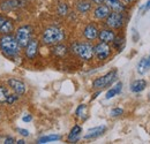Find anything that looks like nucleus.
Listing matches in <instances>:
<instances>
[{
	"mask_svg": "<svg viewBox=\"0 0 150 144\" xmlns=\"http://www.w3.org/2000/svg\"><path fill=\"white\" fill-rule=\"evenodd\" d=\"M142 9H144V11H148V9H150V0L147 2V4H146V5H144V6H143V8H142Z\"/></svg>",
	"mask_w": 150,
	"mask_h": 144,
	"instance_id": "33",
	"label": "nucleus"
},
{
	"mask_svg": "<svg viewBox=\"0 0 150 144\" xmlns=\"http://www.w3.org/2000/svg\"><path fill=\"white\" fill-rule=\"evenodd\" d=\"M57 12H58V14L61 15V16L66 15V14L68 13V7H67V5L64 4V2L59 4V6H58V8H57Z\"/></svg>",
	"mask_w": 150,
	"mask_h": 144,
	"instance_id": "26",
	"label": "nucleus"
},
{
	"mask_svg": "<svg viewBox=\"0 0 150 144\" xmlns=\"http://www.w3.org/2000/svg\"><path fill=\"white\" fill-rule=\"evenodd\" d=\"M4 22H5V18H4L2 16H1V15H0V27L2 25V23H4Z\"/></svg>",
	"mask_w": 150,
	"mask_h": 144,
	"instance_id": "35",
	"label": "nucleus"
},
{
	"mask_svg": "<svg viewBox=\"0 0 150 144\" xmlns=\"http://www.w3.org/2000/svg\"><path fill=\"white\" fill-rule=\"evenodd\" d=\"M18 143H19V144H23V143H24V141H22V140H21V141H18Z\"/></svg>",
	"mask_w": 150,
	"mask_h": 144,
	"instance_id": "37",
	"label": "nucleus"
},
{
	"mask_svg": "<svg viewBox=\"0 0 150 144\" xmlns=\"http://www.w3.org/2000/svg\"><path fill=\"white\" fill-rule=\"evenodd\" d=\"M31 119H33L31 115H25V116L22 118V120H23L24 122H29V121H31Z\"/></svg>",
	"mask_w": 150,
	"mask_h": 144,
	"instance_id": "30",
	"label": "nucleus"
},
{
	"mask_svg": "<svg viewBox=\"0 0 150 144\" xmlns=\"http://www.w3.org/2000/svg\"><path fill=\"white\" fill-rule=\"evenodd\" d=\"M0 50L9 58H15L20 51V45L16 38L12 35H4L0 38Z\"/></svg>",
	"mask_w": 150,
	"mask_h": 144,
	"instance_id": "1",
	"label": "nucleus"
},
{
	"mask_svg": "<svg viewBox=\"0 0 150 144\" xmlns=\"http://www.w3.org/2000/svg\"><path fill=\"white\" fill-rule=\"evenodd\" d=\"M115 78H117V71H111V72L108 73L106 75L96 78L94 82H93V88L98 89V90H102V89L111 85L113 82L115 81Z\"/></svg>",
	"mask_w": 150,
	"mask_h": 144,
	"instance_id": "4",
	"label": "nucleus"
},
{
	"mask_svg": "<svg viewBox=\"0 0 150 144\" xmlns=\"http://www.w3.org/2000/svg\"><path fill=\"white\" fill-rule=\"evenodd\" d=\"M133 1H135V0H124V2H125V4H132Z\"/></svg>",
	"mask_w": 150,
	"mask_h": 144,
	"instance_id": "36",
	"label": "nucleus"
},
{
	"mask_svg": "<svg viewBox=\"0 0 150 144\" xmlns=\"http://www.w3.org/2000/svg\"><path fill=\"white\" fill-rule=\"evenodd\" d=\"M105 130H106V127H105V126L95 127V128L90 129V130L88 131V134L84 136V138H87V140H90V138H96V137H98V136L103 135V134L105 133Z\"/></svg>",
	"mask_w": 150,
	"mask_h": 144,
	"instance_id": "15",
	"label": "nucleus"
},
{
	"mask_svg": "<svg viewBox=\"0 0 150 144\" xmlns=\"http://www.w3.org/2000/svg\"><path fill=\"white\" fill-rule=\"evenodd\" d=\"M124 16L120 12H112L106 18V25L111 29H119L124 24Z\"/></svg>",
	"mask_w": 150,
	"mask_h": 144,
	"instance_id": "6",
	"label": "nucleus"
},
{
	"mask_svg": "<svg viewBox=\"0 0 150 144\" xmlns=\"http://www.w3.org/2000/svg\"><path fill=\"white\" fill-rule=\"evenodd\" d=\"M148 69H150L149 64H148V58H142L139 61V64H137V73L141 74V75H143Z\"/></svg>",
	"mask_w": 150,
	"mask_h": 144,
	"instance_id": "19",
	"label": "nucleus"
},
{
	"mask_svg": "<svg viewBox=\"0 0 150 144\" xmlns=\"http://www.w3.org/2000/svg\"><path fill=\"white\" fill-rule=\"evenodd\" d=\"M110 8L106 6V5H98L94 11V16L97 20H103V18H106L110 14Z\"/></svg>",
	"mask_w": 150,
	"mask_h": 144,
	"instance_id": "11",
	"label": "nucleus"
},
{
	"mask_svg": "<svg viewBox=\"0 0 150 144\" xmlns=\"http://www.w3.org/2000/svg\"><path fill=\"white\" fill-rule=\"evenodd\" d=\"M146 87H147V82L144 80H135L131 84V90L135 93H137V92L144 90Z\"/></svg>",
	"mask_w": 150,
	"mask_h": 144,
	"instance_id": "17",
	"label": "nucleus"
},
{
	"mask_svg": "<svg viewBox=\"0 0 150 144\" xmlns=\"http://www.w3.org/2000/svg\"><path fill=\"white\" fill-rule=\"evenodd\" d=\"M38 51V40L37 39H30V42L25 46V55L28 59H34Z\"/></svg>",
	"mask_w": 150,
	"mask_h": 144,
	"instance_id": "8",
	"label": "nucleus"
},
{
	"mask_svg": "<svg viewBox=\"0 0 150 144\" xmlns=\"http://www.w3.org/2000/svg\"><path fill=\"white\" fill-rule=\"evenodd\" d=\"M31 34H33V28L30 25H22L18 29L15 38L19 43L20 47H25L27 46V44L31 39Z\"/></svg>",
	"mask_w": 150,
	"mask_h": 144,
	"instance_id": "5",
	"label": "nucleus"
},
{
	"mask_svg": "<svg viewBox=\"0 0 150 144\" xmlns=\"http://www.w3.org/2000/svg\"><path fill=\"white\" fill-rule=\"evenodd\" d=\"M84 109H86V105H83V104L80 105V106L77 107V109H76V115H77V116H82V115H83L82 113H83Z\"/></svg>",
	"mask_w": 150,
	"mask_h": 144,
	"instance_id": "28",
	"label": "nucleus"
},
{
	"mask_svg": "<svg viewBox=\"0 0 150 144\" xmlns=\"http://www.w3.org/2000/svg\"><path fill=\"white\" fill-rule=\"evenodd\" d=\"M23 1L22 0H5L2 4H1V9L2 11H13V9H16L22 6Z\"/></svg>",
	"mask_w": 150,
	"mask_h": 144,
	"instance_id": "12",
	"label": "nucleus"
},
{
	"mask_svg": "<svg viewBox=\"0 0 150 144\" xmlns=\"http://www.w3.org/2000/svg\"><path fill=\"white\" fill-rule=\"evenodd\" d=\"M114 32H113L111 29H103L98 32V38L100 39V42H104V43H111L114 39Z\"/></svg>",
	"mask_w": 150,
	"mask_h": 144,
	"instance_id": "14",
	"label": "nucleus"
},
{
	"mask_svg": "<svg viewBox=\"0 0 150 144\" xmlns=\"http://www.w3.org/2000/svg\"><path fill=\"white\" fill-rule=\"evenodd\" d=\"M113 44H114V47H117L119 51H121V49L125 44V38L124 37H114Z\"/></svg>",
	"mask_w": 150,
	"mask_h": 144,
	"instance_id": "25",
	"label": "nucleus"
},
{
	"mask_svg": "<svg viewBox=\"0 0 150 144\" xmlns=\"http://www.w3.org/2000/svg\"><path fill=\"white\" fill-rule=\"evenodd\" d=\"M59 140H61V136L54 134V135H47V136L40 137L37 141V143L44 144V143H49V142H56V141H59Z\"/></svg>",
	"mask_w": 150,
	"mask_h": 144,
	"instance_id": "21",
	"label": "nucleus"
},
{
	"mask_svg": "<svg viewBox=\"0 0 150 144\" xmlns=\"http://www.w3.org/2000/svg\"><path fill=\"white\" fill-rule=\"evenodd\" d=\"M9 91L6 87L4 85H0V105L1 104H7V100H8V97H9Z\"/></svg>",
	"mask_w": 150,
	"mask_h": 144,
	"instance_id": "23",
	"label": "nucleus"
},
{
	"mask_svg": "<svg viewBox=\"0 0 150 144\" xmlns=\"http://www.w3.org/2000/svg\"><path fill=\"white\" fill-rule=\"evenodd\" d=\"M148 64H149V68H150V55L148 56Z\"/></svg>",
	"mask_w": 150,
	"mask_h": 144,
	"instance_id": "38",
	"label": "nucleus"
},
{
	"mask_svg": "<svg viewBox=\"0 0 150 144\" xmlns=\"http://www.w3.org/2000/svg\"><path fill=\"white\" fill-rule=\"evenodd\" d=\"M148 97H149V100H150V93H149V96H148Z\"/></svg>",
	"mask_w": 150,
	"mask_h": 144,
	"instance_id": "39",
	"label": "nucleus"
},
{
	"mask_svg": "<svg viewBox=\"0 0 150 144\" xmlns=\"http://www.w3.org/2000/svg\"><path fill=\"white\" fill-rule=\"evenodd\" d=\"M72 51L84 61H89L94 56V46L90 43H74L72 45Z\"/></svg>",
	"mask_w": 150,
	"mask_h": 144,
	"instance_id": "3",
	"label": "nucleus"
},
{
	"mask_svg": "<svg viewBox=\"0 0 150 144\" xmlns=\"http://www.w3.org/2000/svg\"><path fill=\"white\" fill-rule=\"evenodd\" d=\"M81 131H82V128L79 126V125H76V126L73 127L72 130H71V133H69V135H68V142H71V143L77 142L79 138H80Z\"/></svg>",
	"mask_w": 150,
	"mask_h": 144,
	"instance_id": "16",
	"label": "nucleus"
},
{
	"mask_svg": "<svg viewBox=\"0 0 150 144\" xmlns=\"http://www.w3.org/2000/svg\"><path fill=\"white\" fill-rule=\"evenodd\" d=\"M121 89H122V83H121V82H118L113 88H111L110 90L106 92V96H105L106 99H111L114 96H117L118 93H120Z\"/></svg>",
	"mask_w": 150,
	"mask_h": 144,
	"instance_id": "18",
	"label": "nucleus"
},
{
	"mask_svg": "<svg viewBox=\"0 0 150 144\" xmlns=\"http://www.w3.org/2000/svg\"><path fill=\"white\" fill-rule=\"evenodd\" d=\"M76 8H77V11H79L80 13L86 14V13H88V12L91 9V4L88 2V1H80V2L77 4Z\"/></svg>",
	"mask_w": 150,
	"mask_h": 144,
	"instance_id": "22",
	"label": "nucleus"
},
{
	"mask_svg": "<svg viewBox=\"0 0 150 144\" xmlns=\"http://www.w3.org/2000/svg\"><path fill=\"white\" fill-rule=\"evenodd\" d=\"M5 143H6V144L14 143V138H12V137H8V138H6V140H5Z\"/></svg>",
	"mask_w": 150,
	"mask_h": 144,
	"instance_id": "32",
	"label": "nucleus"
},
{
	"mask_svg": "<svg viewBox=\"0 0 150 144\" xmlns=\"http://www.w3.org/2000/svg\"><path fill=\"white\" fill-rule=\"evenodd\" d=\"M94 54L99 60H106L111 55V47L108 43L100 42L94 47Z\"/></svg>",
	"mask_w": 150,
	"mask_h": 144,
	"instance_id": "7",
	"label": "nucleus"
},
{
	"mask_svg": "<svg viewBox=\"0 0 150 144\" xmlns=\"http://www.w3.org/2000/svg\"><path fill=\"white\" fill-rule=\"evenodd\" d=\"M18 131L20 133V135H22V136H28L29 135V131L27 130V129H18Z\"/></svg>",
	"mask_w": 150,
	"mask_h": 144,
	"instance_id": "29",
	"label": "nucleus"
},
{
	"mask_svg": "<svg viewBox=\"0 0 150 144\" xmlns=\"http://www.w3.org/2000/svg\"><path fill=\"white\" fill-rule=\"evenodd\" d=\"M65 39V34L60 28L49 27L44 30L42 35V40L46 45H57Z\"/></svg>",
	"mask_w": 150,
	"mask_h": 144,
	"instance_id": "2",
	"label": "nucleus"
},
{
	"mask_svg": "<svg viewBox=\"0 0 150 144\" xmlns=\"http://www.w3.org/2000/svg\"><path fill=\"white\" fill-rule=\"evenodd\" d=\"M94 4H97V5H100L102 2H103V0H91Z\"/></svg>",
	"mask_w": 150,
	"mask_h": 144,
	"instance_id": "34",
	"label": "nucleus"
},
{
	"mask_svg": "<svg viewBox=\"0 0 150 144\" xmlns=\"http://www.w3.org/2000/svg\"><path fill=\"white\" fill-rule=\"evenodd\" d=\"M66 52H67V47L64 46V45H60V44H57L54 49H53V53L57 54V55H60V56L66 54Z\"/></svg>",
	"mask_w": 150,
	"mask_h": 144,
	"instance_id": "24",
	"label": "nucleus"
},
{
	"mask_svg": "<svg viewBox=\"0 0 150 144\" xmlns=\"http://www.w3.org/2000/svg\"><path fill=\"white\" fill-rule=\"evenodd\" d=\"M110 114H111V116H113V118L120 116L121 114H124V109H122V108H113Z\"/></svg>",
	"mask_w": 150,
	"mask_h": 144,
	"instance_id": "27",
	"label": "nucleus"
},
{
	"mask_svg": "<svg viewBox=\"0 0 150 144\" xmlns=\"http://www.w3.org/2000/svg\"><path fill=\"white\" fill-rule=\"evenodd\" d=\"M103 2H105V5L110 9H112L113 12H120V13H122L125 11V5L120 0H103Z\"/></svg>",
	"mask_w": 150,
	"mask_h": 144,
	"instance_id": "13",
	"label": "nucleus"
},
{
	"mask_svg": "<svg viewBox=\"0 0 150 144\" xmlns=\"http://www.w3.org/2000/svg\"><path fill=\"white\" fill-rule=\"evenodd\" d=\"M14 29V25H13V22L9 21V20H5V22L2 23V25L0 27V32L4 34V35H7L9 32H12Z\"/></svg>",
	"mask_w": 150,
	"mask_h": 144,
	"instance_id": "20",
	"label": "nucleus"
},
{
	"mask_svg": "<svg viewBox=\"0 0 150 144\" xmlns=\"http://www.w3.org/2000/svg\"><path fill=\"white\" fill-rule=\"evenodd\" d=\"M98 28L93 24V23H90V24H88L86 28H84V30H83V35L86 37V39H88V40H94L96 39L97 37H98Z\"/></svg>",
	"mask_w": 150,
	"mask_h": 144,
	"instance_id": "10",
	"label": "nucleus"
},
{
	"mask_svg": "<svg viewBox=\"0 0 150 144\" xmlns=\"http://www.w3.org/2000/svg\"><path fill=\"white\" fill-rule=\"evenodd\" d=\"M133 39H134V42H137V39H139V35H136L135 29H133Z\"/></svg>",
	"mask_w": 150,
	"mask_h": 144,
	"instance_id": "31",
	"label": "nucleus"
},
{
	"mask_svg": "<svg viewBox=\"0 0 150 144\" xmlns=\"http://www.w3.org/2000/svg\"><path fill=\"white\" fill-rule=\"evenodd\" d=\"M8 85L12 88V90L14 91L16 95H23L25 92V85L23 82H21L20 80H16V78H11L8 81Z\"/></svg>",
	"mask_w": 150,
	"mask_h": 144,
	"instance_id": "9",
	"label": "nucleus"
}]
</instances>
